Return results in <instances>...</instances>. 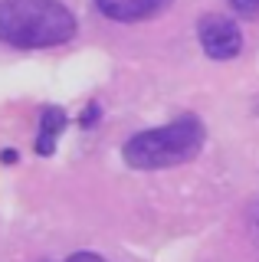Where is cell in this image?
Here are the masks:
<instances>
[{
	"label": "cell",
	"mask_w": 259,
	"mask_h": 262,
	"mask_svg": "<svg viewBox=\"0 0 259 262\" xmlns=\"http://www.w3.org/2000/svg\"><path fill=\"white\" fill-rule=\"evenodd\" d=\"M76 36V16L59 0H0V43L17 49L62 46Z\"/></svg>",
	"instance_id": "6da1fadb"
},
{
	"label": "cell",
	"mask_w": 259,
	"mask_h": 262,
	"mask_svg": "<svg viewBox=\"0 0 259 262\" xmlns=\"http://www.w3.org/2000/svg\"><path fill=\"white\" fill-rule=\"evenodd\" d=\"M204 138L207 131L200 125V118L184 115V118H177L164 128H151L128 138L125 147H121V158H125L128 167L138 170L177 167V164H187L190 158H197V151L204 147Z\"/></svg>",
	"instance_id": "7a4b0ae2"
},
{
	"label": "cell",
	"mask_w": 259,
	"mask_h": 262,
	"mask_svg": "<svg viewBox=\"0 0 259 262\" xmlns=\"http://www.w3.org/2000/svg\"><path fill=\"white\" fill-rule=\"evenodd\" d=\"M197 36L210 59H233L243 49V33L236 27V20L220 16V13H207L197 23Z\"/></svg>",
	"instance_id": "3957f363"
},
{
	"label": "cell",
	"mask_w": 259,
	"mask_h": 262,
	"mask_svg": "<svg viewBox=\"0 0 259 262\" xmlns=\"http://www.w3.org/2000/svg\"><path fill=\"white\" fill-rule=\"evenodd\" d=\"M171 0H95V7L109 16V20H118V23H138V20H148V16L161 13Z\"/></svg>",
	"instance_id": "277c9868"
},
{
	"label": "cell",
	"mask_w": 259,
	"mask_h": 262,
	"mask_svg": "<svg viewBox=\"0 0 259 262\" xmlns=\"http://www.w3.org/2000/svg\"><path fill=\"white\" fill-rule=\"evenodd\" d=\"M62 125H66V115H62V108H46L43 112V121H39V141H36V151L39 154H53L56 138H59Z\"/></svg>",
	"instance_id": "5b68a950"
},
{
	"label": "cell",
	"mask_w": 259,
	"mask_h": 262,
	"mask_svg": "<svg viewBox=\"0 0 259 262\" xmlns=\"http://www.w3.org/2000/svg\"><path fill=\"white\" fill-rule=\"evenodd\" d=\"M240 16H259V0H226Z\"/></svg>",
	"instance_id": "8992f818"
},
{
	"label": "cell",
	"mask_w": 259,
	"mask_h": 262,
	"mask_svg": "<svg viewBox=\"0 0 259 262\" xmlns=\"http://www.w3.org/2000/svg\"><path fill=\"white\" fill-rule=\"evenodd\" d=\"M66 262H105V259L95 256V252H76V256H69Z\"/></svg>",
	"instance_id": "52a82bcc"
},
{
	"label": "cell",
	"mask_w": 259,
	"mask_h": 262,
	"mask_svg": "<svg viewBox=\"0 0 259 262\" xmlns=\"http://www.w3.org/2000/svg\"><path fill=\"white\" fill-rule=\"evenodd\" d=\"M253 229H256V236H259V207L253 210Z\"/></svg>",
	"instance_id": "ba28073f"
}]
</instances>
